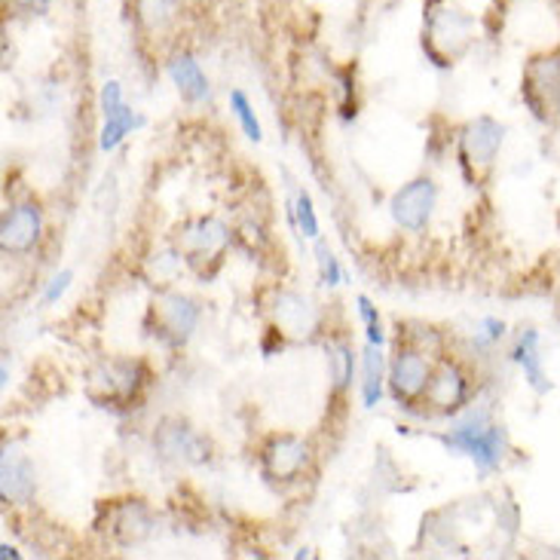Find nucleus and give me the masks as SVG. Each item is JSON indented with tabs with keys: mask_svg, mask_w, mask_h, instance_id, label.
Masks as SVG:
<instances>
[{
	"mask_svg": "<svg viewBox=\"0 0 560 560\" xmlns=\"http://www.w3.org/2000/svg\"><path fill=\"white\" fill-rule=\"evenodd\" d=\"M144 126V117H138L136 110L129 105H122L120 110H114L110 117H105V126H102V138H98V148L105 153L117 151L122 144V138L132 136V129H141Z\"/></svg>",
	"mask_w": 560,
	"mask_h": 560,
	"instance_id": "a211bd4d",
	"label": "nucleus"
},
{
	"mask_svg": "<svg viewBox=\"0 0 560 560\" xmlns=\"http://www.w3.org/2000/svg\"><path fill=\"white\" fill-rule=\"evenodd\" d=\"M389 383V364L383 362V352L368 343L362 355V398L364 408H377L383 398V386Z\"/></svg>",
	"mask_w": 560,
	"mask_h": 560,
	"instance_id": "f3484780",
	"label": "nucleus"
},
{
	"mask_svg": "<svg viewBox=\"0 0 560 560\" xmlns=\"http://www.w3.org/2000/svg\"><path fill=\"white\" fill-rule=\"evenodd\" d=\"M0 558H3V560H19V551H15L13 546H7V542H3V546H0Z\"/></svg>",
	"mask_w": 560,
	"mask_h": 560,
	"instance_id": "7c9ffc66",
	"label": "nucleus"
},
{
	"mask_svg": "<svg viewBox=\"0 0 560 560\" xmlns=\"http://www.w3.org/2000/svg\"><path fill=\"white\" fill-rule=\"evenodd\" d=\"M126 105V98H122V86L117 80H107L105 86H102V114L110 117L114 110H120Z\"/></svg>",
	"mask_w": 560,
	"mask_h": 560,
	"instance_id": "c85d7f7f",
	"label": "nucleus"
},
{
	"mask_svg": "<svg viewBox=\"0 0 560 560\" xmlns=\"http://www.w3.org/2000/svg\"><path fill=\"white\" fill-rule=\"evenodd\" d=\"M102 371H105V380H102V383H105L107 398H136L138 386H141V380H138L141 364L114 362L105 364Z\"/></svg>",
	"mask_w": 560,
	"mask_h": 560,
	"instance_id": "6ab92c4d",
	"label": "nucleus"
},
{
	"mask_svg": "<svg viewBox=\"0 0 560 560\" xmlns=\"http://www.w3.org/2000/svg\"><path fill=\"white\" fill-rule=\"evenodd\" d=\"M505 141V126L493 117H475L459 132V160L475 175H485L493 168Z\"/></svg>",
	"mask_w": 560,
	"mask_h": 560,
	"instance_id": "39448f33",
	"label": "nucleus"
},
{
	"mask_svg": "<svg viewBox=\"0 0 560 560\" xmlns=\"http://www.w3.org/2000/svg\"><path fill=\"white\" fill-rule=\"evenodd\" d=\"M310 463V444L298 435H273L260 451L264 475L273 481H291L298 478Z\"/></svg>",
	"mask_w": 560,
	"mask_h": 560,
	"instance_id": "1a4fd4ad",
	"label": "nucleus"
},
{
	"mask_svg": "<svg viewBox=\"0 0 560 560\" xmlns=\"http://www.w3.org/2000/svg\"><path fill=\"white\" fill-rule=\"evenodd\" d=\"M44 236V212L37 202H19L3 214L0 224V248L3 255H28Z\"/></svg>",
	"mask_w": 560,
	"mask_h": 560,
	"instance_id": "6e6552de",
	"label": "nucleus"
},
{
	"mask_svg": "<svg viewBox=\"0 0 560 560\" xmlns=\"http://www.w3.org/2000/svg\"><path fill=\"white\" fill-rule=\"evenodd\" d=\"M471 44V19L454 7H441L425 13L423 49L435 68H447L451 61Z\"/></svg>",
	"mask_w": 560,
	"mask_h": 560,
	"instance_id": "7ed1b4c3",
	"label": "nucleus"
},
{
	"mask_svg": "<svg viewBox=\"0 0 560 560\" xmlns=\"http://www.w3.org/2000/svg\"><path fill=\"white\" fill-rule=\"evenodd\" d=\"M444 444L456 451V454H466L478 466L481 475L487 471L500 469L505 451H509V439L502 432V425L487 423V417H471L466 423H459L444 435Z\"/></svg>",
	"mask_w": 560,
	"mask_h": 560,
	"instance_id": "f257e3e1",
	"label": "nucleus"
},
{
	"mask_svg": "<svg viewBox=\"0 0 560 560\" xmlns=\"http://www.w3.org/2000/svg\"><path fill=\"white\" fill-rule=\"evenodd\" d=\"M291 218H294V224L301 228V233L306 236V240H318V214L306 190H301L298 199H294V206H291Z\"/></svg>",
	"mask_w": 560,
	"mask_h": 560,
	"instance_id": "b1692460",
	"label": "nucleus"
},
{
	"mask_svg": "<svg viewBox=\"0 0 560 560\" xmlns=\"http://www.w3.org/2000/svg\"><path fill=\"white\" fill-rule=\"evenodd\" d=\"M328 352H331L334 386H337V393H343V389H349L352 377H355V352H352L347 340H334Z\"/></svg>",
	"mask_w": 560,
	"mask_h": 560,
	"instance_id": "412c9836",
	"label": "nucleus"
},
{
	"mask_svg": "<svg viewBox=\"0 0 560 560\" xmlns=\"http://www.w3.org/2000/svg\"><path fill=\"white\" fill-rule=\"evenodd\" d=\"M153 334L168 343V347H182L190 340V334L199 325V306L187 294L178 291H160L151 306Z\"/></svg>",
	"mask_w": 560,
	"mask_h": 560,
	"instance_id": "20e7f679",
	"label": "nucleus"
},
{
	"mask_svg": "<svg viewBox=\"0 0 560 560\" xmlns=\"http://www.w3.org/2000/svg\"><path fill=\"white\" fill-rule=\"evenodd\" d=\"M273 318L279 334H288V337H310L318 328L316 306L298 291H279L276 294Z\"/></svg>",
	"mask_w": 560,
	"mask_h": 560,
	"instance_id": "f8f14e48",
	"label": "nucleus"
},
{
	"mask_svg": "<svg viewBox=\"0 0 560 560\" xmlns=\"http://www.w3.org/2000/svg\"><path fill=\"white\" fill-rule=\"evenodd\" d=\"M432 364L425 359L423 349L417 347H398V352L389 362V389L401 401V405H410V401H420L432 380Z\"/></svg>",
	"mask_w": 560,
	"mask_h": 560,
	"instance_id": "0eeeda50",
	"label": "nucleus"
},
{
	"mask_svg": "<svg viewBox=\"0 0 560 560\" xmlns=\"http://www.w3.org/2000/svg\"><path fill=\"white\" fill-rule=\"evenodd\" d=\"M466 398H469V377H466V371L456 362H441L432 371V380H429L420 401L429 405L432 410H439V413H456L466 405Z\"/></svg>",
	"mask_w": 560,
	"mask_h": 560,
	"instance_id": "9d476101",
	"label": "nucleus"
},
{
	"mask_svg": "<svg viewBox=\"0 0 560 560\" xmlns=\"http://www.w3.org/2000/svg\"><path fill=\"white\" fill-rule=\"evenodd\" d=\"M316 260H318V279H322V285H340V279H343V270H340V260L334 258V252L328 245H316Z\"/></svg>",
	"mask_w": 560,
	"mask_h": 560,
	"instance_id": "393cba45",
	"label": "nucleus"
},
{
	"mask_svg": "<svg viewBox=\"0 0 560 560\" xmlns=\"http://www.w3.org/2000/svg\"><path fill=\"white\" fill-rule=\"evenodd\" d=\"M359 316H362L364 331H368V343H374V347L383 349V343H386V337H383V325H380L377 306L368 301L364 294H359Z\"/></svg>",
	"mask_w": 560,
	"mask_h": 560,
	"instance_id": "a878e982",
	"label": "nucleus"
},
{
	"mask_svg": "<svg viewBox=\"0 0 560 560\" xmlns=\"http://www.w3.org/2000/svg\"><path fill=\"white\" fill-rule=\"evenodd\" d=\"M13 7L25 15H44L52 7V0H13Z\"/></svg>",
	"mask_w": 560,
	"mask_h": 560,
	"instance_id": "c756f323",
	"label": "nucleus"
},
{
	"mask_svg": "<svg viewBox=\"0 0 560 560\" xmlns=\"http://www.w3.org/2000/svg\"><path fill=\"white\" fill-rule=\"evenodd\" d=\"M439 202V187L432 178H413L401 190H395L393 202H389V214L398 228L410 230V233H423L432 221Z\"/></svg>",
	"mask_w": 560,
	"mask_h": 560,
	"instance_id": "423d86ee",
	"label": "nucleus"
},
{
	"mask_svg": "<svg viewBox=\"0 0 560 560\" xmlns=\"http://www.w3.org/2000/svg\"><path fill=\"white\" fill-rule=\"evenodd\" d=\"M512 359L524 371V380L530 383L536 393H548V377H546V362H542V349H539V334L524 331L517 337L515 349H512Z\"/></svg>",
	"mask_w": 560,
	"mask_h": 560,
	"instance_id": "dca6fc26",
	"label": "nucleus"
},
{
	"mask_svg": "<svg viewBox=\"0 0 560 560\" xmlns=\"http://www.w3.org/2000/svg\"><path fill=\"white\" fill-rule=\"evenodd\" d=\"M524 105L539 122L560 120V49L539 52L527 61L521 80Z\"/></svg>",
	"mask_w": 560,
	"mask_h": 560,
	"instance_id": "f03ea898",
	"label": "nucleus"
},
{
	"mask_svg": "<svg viewBox=\"0 0 560 560\" xmlns=\"http://www.w3.org/2000/svg\"><path fill=\"white\" fill-rule=\"evenodd\" d=\"M71 279H74V273H71V270H61L59 276H52V279H49V285H46L44 298H40V301H44V306H52L56 301H61V298H65V291L71 288Z\"/></svg>",
	"mask_w": 560,
	"mask_h": 560,
	"instance_id": "cd10ccee",
	"label": "nucleus"
},
{
	"mask_svg": "<svg viewBox=\"0 0 560 560\" xmlns=\"http://www.w3.org/2000/svg\"><path fill=\"white\" fill-rule=\"evenodd\" d=\"M153 444L163 459L172 463H202L209 456V441L190 425L184 423H163L153 435Z\"/></svg>",
	"mask_w": 560,
	"mask_h": 560,
	"instance_id": "9b49d317",
	"label": "nucleus"
},
{
	"mask_svg": "<svg viewBox=\"0 0 560 560\" xmlns=\"http://www.w3.org/2000/svg\"><path fill=\"white\" fill-rule=\"evenodd\" d=\"M230 107H233L236 120H240V126H243L245 138L260 141V138H264V129H260V120H258V114H255V105L248 102V95H245L243 90L230 92Z\"/></svg>",
	"mask_w": 560,
	"mask_h": 560,
	"instance_id": "5701e85b",
	"label": "nucleus"
},
{
	"mask_svg": "<svg viewBox=\"0 0 560 560\" xmlns=\"http://www.w3.org/2000/svg\"><path fill=\"white\" fill-rule=\"evenodd\" d=\"M230 243V230L218 218H197L190 228H184L182 245L190 260H209L218 258Z\"/></svg>",
	"mask_w": 560,
	"mask_h": 560,
	"instance_id": "4468645a",
	"label": "nucleus"
},
{
	"mask_svg": "<svg viewBox=\"0 0 560 560\" xmlns=\"http://www.w3.org/2000/svg\"><path fill=\"white\" fill-rule=\"evenodd\" d=\"M502 334H505V325H502L500 318H485L478 325V331H475V343L478 347H493V343H500Z\"/></svg>",
	"mask_w": 560,
	"mask_h": 560,
	"instance_id": "bb28decb",
	"label": "nucleus"
},
{
	"mask_svg": "<svg viewBox=\"0 0 560 560\" xmlns=\"http://www.w3.org/2000/svg\"><path fill=\"white\" fill-rule=\"evenodd\" d=\"M151 527V517H148V509L138 505V502H126L120 505V517H117V533H126V542H136Z\"/></svg>",
	"mask_w": 560,
	"mask_h": 560,
	"instance_id": "4be33fe9",
	"label": "nucleus"
},
{
	"mask_svg": "<svg viewBox=\"0 0 560 560\" xmlns=\"http://www.w3.org/2000/svg\"><path fill=\"white\" fill-rule=\"evenodd\" d=\"M178 7L182 0H136V15L144 28L160 31L178 15Z\"/></svg>",
	"mask_w": 560,
	"mask_h": 560,
	"instance_id": "aec40b11",
	"label": "nucleus"
},
{
	"mask_svg": "<svg viewBox=\"0 0 560 560\" xmlns=\"http://www.w3.org/2000/svg\"><path fill=\"white\" fill-rule=\"evenodd\" d=\"M0 497H3V502H13V505H25L34 497L31 459L25 454H19L10 444L3 447V456H0Z\"/></svg>",
	"mask_w": 560,
	"mask_h": 560,
	"instance_id": "ddd939ff",
	"label": "nucleus"
},
{
	"mask_svg": "<svg viewBox=\"0 0 560 560\" xmlns=\"http://www.w3.org/2000/svg\"><path fill=\"white\" fill-rule=\"evenodd\" d=\"M168 80L175 83V90L182 92L184 102L199 105V102H209L212 86H209V77L199 68V61L190 52H175L166 65Z\"/></svg>",
	"mask_w": 560,
	"mask_h": 560,
	"instance_id": "2eb2a0df",
	"label": "nucleus"
}]
</instances>
